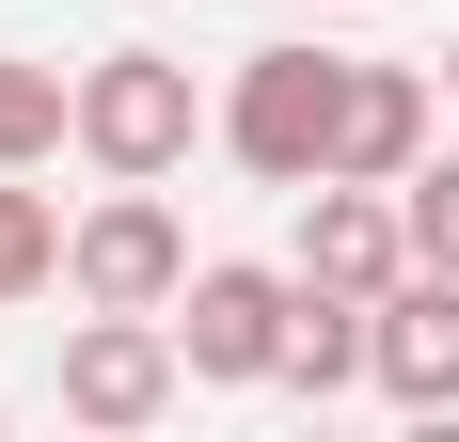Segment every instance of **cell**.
<instances>
[{
	"label": "cell",
	"mask_w": 459,
	"mask_h": 442,
	"mask_svg": "<svg viewBox=\"0 0 459 442\" xmlns=\"http://www.w3.org/2000/svg\"><path fill=\"white\" fill-rule=\"evenodd\" d=\"M333 142H349V64H317V47H254L238 95H222V158L270 174V190H317Z\"/></svg>",
	"instance_id": "obj_1"
},
{
	"label": "cell",
	"mask_w": 459,
	"mask_h": 442,
	"mask_svg": "<svg viewBox=\"0 0 459 442\" xmlns=\"http://www.w3.org/2000/svg\"><path fill=\"white\" fill-rule=\"evenodd\" d=\"M190 142H206L190 64H159V47H95V64H80V158H95V174H175Z\"/></svg>",
	"instance_id": "obj_2"
},
{
	"label": "cell",
	"mask_w": 459,
	"mask_h": 442,
	"mask_svg": "<svg viewBox=\"0 0 459 442\" xmlns=\"http://www.w3.org/2000/svg\"><path fill=\"white\" fill-rule=\"evenodd\" d=\"M64 285L111 301V316H175V301H190V221L159 206V174H111V206H80Z\"/></svg>",
	"instance_id": "obj_3"
},
{
	"label": "cell",
	"mask_w": 459,
	"mask_h": 442,
	"mask_svg": "<svg viewBox=\"0 0 459 442\" xmlns=\"http://www.w3.org/2000/svg\"><path fill=\"white\" fill-rule=\"evenodd\" d=\"M285 332H301V268H190V301H175V348L190 379H285Z\"/></svg>",
	"instance_id": "obj_4"
},
{
	"label": "cell",
	"mask_w": 459,
	"mask_h": 442,
	"mask_svg": "<svg viewBox=\"0 0 459 442\" xmlns=\"http://www.w3.org/2000/svg\"><path fill=\"white\" fill-rule=\"evenodd\" d=\"M175 379H190L175 316H111V301H95L80 332H64V411H80V427H159Z\"/></svg>",
	"instance_id": "obj_5"
},
{
	"label": "cell",
	"mask_w": 459,
	"mask_h": 442,
	"mask_svg": "<svg viewBox=\"0 0 459 442\" xmlns=\"http://www.w3.org/2000/svg\"><path fill=\"white\" fill-rule=\"evenodd\" d=\"M301 285H333V301H396L412 285V206L365 174H317L301 190Z\"/></svg>",
	"instance_id": "obj_6"
},
{
	"label": "cell",
	"mask_w": 459,
	"mask_h": 442,
	"mask_svg": "<svg viewBox=\"0 0 459 442\" xmlns=\"http://www.w3.org/2000/svg\"><path fill=\"white\" fill-rule=\"evenodd\" d=\"M380 395L396 411H459V268H412L380 301Z\"/></svg>",
	"instance_id": "obj_7"
},
{
	"label": "cell",
	"mask_w": 459,
	"mask_h": 442,
	"mask_svg": "<svg viewBox=\"0 0 459 442\" xmlns=\"http://www.w3.org/2000/svg\"><path fill=\"white\" fill-rule=\"evenodd\" d=\"M412 158H428V80H412V64H349V142H333V174L396 190Z\"/></svg>",
	"instance_id": "obj_8"
},
{
	"label": "cell",
	"mask_w": 459,
	"mask_h": 442,
	"mask_svg": "<svg viewBox=\"0 0 459 442\" xmlns=\"http://www.w3.org/2000/svg\"><path fill=\"white\" fill-rule=\"evenodd\" d=\"M349 379H380V301H333V285H301V332H285V395H349Z\"/></svg>",
	"instance_id": "obj_9"
},
{
	"label": "cell",
	"mask_w": 459,
	"mask_h": 442,
	"mask_svg": "<svg viewBox=\"0 0 459 442\" xmlns=\"http://www.w3.org/2000/svg\"><path fill=\"white\" fill-rule=\"evenodd\" d=\"M48 142H80V80H48L32 47H0V174H32Z\"/></svg>",
	"instance_id": "obj_10"
},
{
	"label": "cell",
	"mask_w": 459,
	"mask_h": 442,
	"mask_svg": "<svg viewBox=\"0 0 459 442\" xmlns=\"http://www.w3.org/2000/svg\"><path fill=\"white\" fill-rule=\"evenodd\" d=\"M64 237H80V221H48V190L0 174V301H32L48 268H64Z\"/></svg>",
	"instance_id": "obj_11"
},
{
	"label": "cell",
	"mask_w": 459,
	"mask_h": 442,
	"mask_svg": "<svg viewBox=\"0 0 459 442\" xmlns=\"http://www.w3.org/2000/svg\"><path fill=\"white\" fill-rule=\"evenodd\" d=\"M396 206H412V268H459V158H412Z\"/></svg>",
	"instance_id": "obj_12"
},
{
	"label": "cell",
	"mask_w": 459,
	"mask_h": 442,
	"mask_svg": "<svg viewBox=\"0 0 459 442\" xmlns=\"http://www.w3.org/2000/svg\"><path fill=\"white\" fill-rule=\"evenodd\" d=\"M444 95H459V32H444Z\"/></svg>",
	"instance_id": "obj_13"
}]
</instances>
